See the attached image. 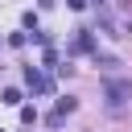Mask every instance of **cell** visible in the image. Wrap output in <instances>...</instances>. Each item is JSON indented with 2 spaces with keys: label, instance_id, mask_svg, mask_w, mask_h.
<instances>
[{
  "label": "cell",
  "instance_id": "1",
  "mask_svg": "<svg viewBox=\"0 0 132 132\" xmlns=\"http://www.w3.org/2000/svg\"><path fill=\"white\" fill-rule=\"evenodd\" d=\"M107 99L120 107V103H128L132 99V82L128 78H107Z\"/></svg>",
  "mask_w": 132,
  "mask_h": 132
},
{
  "label": "cell",
  "instance_id": "2",
  "mask_svg": "<svg viewBox=\"0 0 132 132\" xmlns=\"http://www.w3.org/2000/svg\"><path fill=\"white\" fill-rule=\"evenodd\" d=\"M70 4H74V8H82V4H87V0H70Z\"/></svg>",
  "mask_w": 132,
  "mask_h": 132
}]
</instances>
